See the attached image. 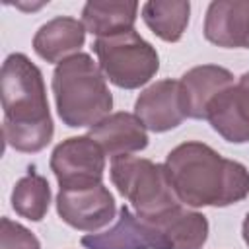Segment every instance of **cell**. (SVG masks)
Segmentation results:
<instances>
[{
  "label": "cell",
  "mask_w": 249,
  "mask_h": 249,
  "mask_svg": "<svg viewBox=\"0 0 249 249\" xmlns=\"http://www.w3.org/2000/svg\"><path fill=\"white\" fill-rule=\"evenodd\" d=\"M0 95L4 109L2 132L10 148L37 154L54 136L43 72L23 53H12L2 62Z\"/></svg>",
  "instance_id": "obj_2"
},
{
  "label": "cell",
  "mask_w": 249,
  "mask_h": 249,
  "mask_svg": "<svg viewBox=\"0 0 249 249\" xmlns=\"http://www.w3.org/2000/svg\"><path fill=\"white\" fill-rule=\"evenodd\" d=\"M82 245L86 249H154V233L146 218L121 206L117 222L101 233L84 235Z\"/></svg>",
  "instance_id": "obj_15"
},
{
  "label": "cell",
  "mask_w": 249,
  "mask_h": 249,
  "mask_svg": "<svg viewBox=\"0 0 249 249\" xmlns=\"http://www.w3.org/2000/svg\"><path fill=\"white\" fill-rule=\"evenodd\" d=\"M56 212L70 228L95 233L115 220L117 202L103 183L89 189H60L56 195Z\"/></svg>",
  "instance_id": "obj_7"
},
{
  "label": "cell",
  "mask_w": 249,
  "mask_h": 249,
  "mask_svg": "<svg viewBox=\"0 0 249 249\" xmlns=\"http://www.w3.org/2000/svg\"><path fill=\"white\" fill-rule=\"evenodd\" d=\"M191 16V4L187 0H150L142 6V19L148 29L165 43H177Z\"/></svg>",
  "instance_id": "obj_17"
},
{
  "label": "cell",
  "mask_w": 249,
  "mask_h": 249,
  "mask_svg": "<svg viewBox=\"0 0 249 249\" xmlns=\"http://www.w3.org/2000/svg\"><path fill=\"white\" fill-rule=\"evenodd\" d=\"M88 136L93 138L105 156L121 158L148 148V132L142 121L134 113H111L97 124L88 130Z\"/></svg>",
  "instance_id": "obj_13"
},
{
  "label": "cell",
  "mask_w": 249,
  "mask_h": 249,
  "mask_svg": "<svg viewBox=\"0 0 249 249\" xmlns=\"http://www.w3.org/2000/svg\"><path fill=\"white\" fill-rule=\"evenodd\" d=\"M56 113L70 128H91L113 109V95L97 62L88 53L56 64L51 80Z\"/></svg>",
  "instance_id": "obj_3"
},
{
  "label": "cell",
  "mask_w": 249,
  "mask_h": 249,
  "mask_svg": "<svg viewBox=\"0 0 249 249\" xmlns=\"http://www.w3.org/2000/svg\"><path fill=\"white\" fill-rule=\"evenodd\" d=\"M134 115L142 121L146 130L152 132H167L177 128L185 119L179 80H158L142 89L134 103Z\"/></svg>",
  "instance_id": "obj_9"
},
{
  "label": "cell",
  "mask_w": 249,
  "mask_h": 249,
  "mask_svg": "<svg viewBox=\"0 0 249 249\" xmlns=\"http://www.w3.org/2000/svg\"><path fill=\"white\" fill-rule=\"evenodd\" d=\"M10 202L18 216L31 222H41L47 216L51 206L49 181L43 175H39L35 169H29L14 185Z\"/></svg>",
  "instance_id": "obj_18"
},
{
  "label": "cell",
  "mask_w": 249,
  "mask_h": 249,
  "mask_svg": "<svg viewBox=\"0 0 249 249\" xmlns=\"http://www.w3.org/2000/svg\"><path fill=\"white\" fill-rule=\"evenodd\" d=\"M111 181L140 218H158L183 206L169 183L163 163L146 158L121 156L111 160Z\"/></svg>",
  "instance_id": "obj_4"
},
{
  "label": "cell",
  "mask_w": 249,
  "mask_h": 249,
  "mask_svg": "<svg viewBox=\"0 0 249 249\" xmlns=\"http://www.w3.org/2000/svg\"><path fill=\"white\" fill-rule=\"evenodd\" d=\"M206 121L226 142H249V72L241 74L237 84L214 97Z\"/></svg>",
  "instance_id": "obj_8"
},
{
  "label": "cell",
  "mask_w": 249,
  "mask_h": 249,
  "mask_svg": "<svg viewBox=\"0 0 249 249\" xmlns=\"http://www.w3.org/2000/svg\"><path fill=\"white\" fill-rule=\"evenodd\" d=\"M91 49L103 76L121 89H138L160 70L156 47H152L134 29L97 37Z\"/></svg>",
  "instance_id": "obj_5"
},
{
  "label": "cell",
  "mask_w": 249,
  "mask_h": 249,
  "mask_svg": "<svg viewBox=\"0 0 249 249\" xmlns=\"http://www.w3.org/2000/svg\"><path fill=\"white\" fill-rule=\"evenodd\" d=\"M49 165L60 189H89L103 183L105 154L88 134L70 136L54 146Z\"/></svg>",
  "instance_id": "obj_6"
},
{
  "label": "cell",
  "mask_w": 249,
  "mask_h": 249,
  "mask_svg": "<svg viewBox=\"0 0 249 249\" xmlns=\"http://www.w3.org/2000/svg\"><path fill=\"white\" fill-rule=\"evenodd\" d=\"M148 222L154 233V249H202L208 239L210 228L206 216L183 206Z\"/></svg>",
  "instance_id": "obj_10"
},
{
  "label": "cell",
  "mask_w": 249,
  "mask_h": 249,
  "mask_svg": "<svg viewBox=\"0 0 249 249\" xmlns=\"http://www.w3.org/2000/svg\"><path fill=\"white\" fill-rule=\"evenodd\" d=\"M204 37L224 49H249V0H214L206 8Z\"/></svg>",
  "instance_id": "obj_12"
},
{
  "label": "cell",
  "mask_w": 249,
  "mask_h": 249,
  "mask_svg": "<svg viewBox=\"0 0 249 249\" xmlns=\"http://www.w3.org/2000/svg\"><path fill=\"white\" fill-rule=\"evenodd\" d=\"M86 27L80 19L70 16H56L43 23L33 37V51L51 64L78 54L86 43Z\"/></svg>",
  "instance_id": "obj_14"
},
{
  "label": "cell",
  "mask_w": 249,
  "mask_h": 249,
  "mask_svg": "<svg viewBox=\"0 0 249 249\" xmlns=\"http://www.w3.org/2000/svg\"><path fill=\"white\" fill-rule=\"evenodd\" d=\"M138 2L132 0H89L82 8V23L95 37H109L134 29Z\"/></svg>",
  "instance_id": "obj_16"
},
{
  "label": "cell",
  "mask_w": 249,
  "mask_h": 249,
  "mask_svg": "<svg viewBox=\"0 0 249 249\" xmlns=\"http://www.w3.org/2000/svg\"><path fill=\"white\" fill-rule=\"evenodd\" d=\"M0 249H41L37 235L10 218L0 220Z\"/></svg>",
  "instance_id": "obj_19"
},
{
  "label": "cell",
  "mask_w": 249,
  "mask_h": 249,
  "mask_svg": "<svg viewBox=\"0 0 249 249\" xmlns=\"http://www.w3.org/2000/svg\"><path fill=\"white\" fill-rule=\"evenodd\" d=\"M241 235H243L245 245L249 247V214L245 216V220H243V224H241Z\"/></svg>",
  "instance_id": "obj_20"
},
{
  "label": "cell",
  "mask_w": 249,
  "mask_h": 249,
  "mask_svg": "<svg viewBox=\"0 0 249 249\" xmlns=\"http://www.w3.org/2000/svg\"><path fill=\"white\" fill-rule=\"evenodd\" d=\"M163 165L179 202L189 208H224L249 196V169L204 142L175 146Z\"/></svg>",
  "instance_id": "obj_1"
},
{
  "label": "cell",
  "mask_w": 249,
  "mask_h": 249,
  "mask_svg": "<svg viewBox=\"0 0 249 249\" xmlns=\"http://www.w3.org/2000/svg\"><path fill=\"white\" fill-rule=\"evenodd\" d=\"M233 86V74L218 64H200L187 70L179 80L183 113L189 119L206 121L210 103L218 93Z\"/></svg>",
  "instance_id": "obj_11"
}]
</instances>
